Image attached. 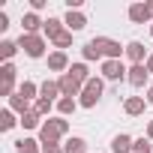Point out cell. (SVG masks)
<instances>
[{
  "mask_svg": "<svg viewBox=\"0 0 153 153\" xmlns=\"http://www.w3.org/2000/svg\"><path fill=\"white\" fill-rule=\"evenodd\" d=\"M147 99H150V102H153V87H150V90H147Z\"/></svg>",
  "mask_w": 153,
  "mask_h": 153,
  "instance_id": "36",
  "label": "cell"
},
{
  "mask_svg": "<svg viewBox=\"0 0 153 153\" xmlns=\"http://www.w3.org/2000/svg\"><path fill=\"white\" fill-rule=\"evenodd\" d=\"M9 27V18H6V12H0V30H6Z\"/></svg>",
  "mask_w": 153,
  "mask_h": 153,
  "instance_id": "31",
  "label": "cell"
},
{
  "mask_svg": "<svg viewBox=\"0 0 153 153\" xmlns=\"http://www.w3.org/2000/svg\"><path fill=\"white\" fill-rule=\"evenodd\" d=\"M111 150H114V153H132V138H129V135H117V138L111 141Z\"/></svg>",
  "mask_w": 153,
  "mask_h": 153,
  "instance_id": "17",
  "label": "cell"
},
{
  "mask_svg": "<svg viewBox=\"0 0 153 153\" xmlns=\"http://www.w3.org/2000/svg\"><path fill=\"white\" fill-rule=\"evenodd\" d=\"M0 78H3V84H0V96H9V99H12V87H15V66H12V63H3V69H0Z\"/></svg>",
  "mask_w": 153,
  "mask_h": 153,
  "instance_id": "7",
  "label": "cell"
},
{
  "mask_svg": "<svg viewBox=\"0 0 153 153\" xmlns=\"http://www.w3.org/2000/svg\"><path fill=\"white\" fill-rule=\"evenodd\" d=\"M150 36H153V24H150Z\"/></svg>",
  "mask_w": 153,
  "mask_h": 153,
  "instance_id": "37",
  "label": "cell"
},
{
  "mask_svg": "<svg viewBox=\"0 0 153 153\" xmlns=\"http://www.w3.org/2000/svg\"><path fill=\"white\" fill-rule=\"evenodd\" d=\"M147 72H153V54L147 57Z\"/></svg>",
  "mask_w": 153,
  "mask_h": 153,
  "instance_id": "34",
  "label": "cell"
},
{
  "mask_svg": "<svg viewBox=\"0 0 153 153\" xmlns=\"http://www.w3.org/2000/svg\"><path fill=\"white\" fill-rule=\"evenodd\" d=\"M123 108H126V114H129V117H138V114L144 111V99H141V96H129Z\"/></svg>",
  "mask_w": 153,
  "mask_h": 153,
  "instance_id": "16",
  "label": "cell"
},
{
  "mask_svg": "<svg viewBox=\"0 0 153 153\" xmlns=\"http://www.w3.org/2000/svg\"><path fill=\"white\" fill-rule=\"evenodd\" d=\"M39 93H42V99H48V102H51V99L60 93V84H57V81H45V84L39 87Z\"/></svg>",
  "mask_w": 153,
  "mask_h": 153,
  "instance_id": "20",
  "label": "cell"
},
{
  "mask_svg": "<svg viewBox=\"0 0 153 153\" xmlns=\"http://www.w3.org/2000/svg\"><path fill=\"white\" fill-rule=\"evenodd\" d=\"M66 129H69V123H66L63 117L45 120V123L39 126V144H42V147H45V144H57V138L66 135Z\"/></svg>",
  "mask_w": 153,
  "mask_h": 153,
  "instance_id": "1",
  "label": "cell"
},
{
  "mask_svg": "<svg viewBox=\"0 0 153 153\" xmlns=\"http://www.w3.org/2000/svg\"><path fill=\"white\" fill-rule=\"evenodd\" d=\"M9 108H12V111H18V114H27V111H30L24 96H12V99H9Z\"/></svg>",
  "mask_w": 153,
  "mask_h": 153,
  "instance_id": "25",
  "label": "cell"
},
{
  "mask_svg": "<svg viewBox=\"0 0 153 153\" xmlns=\"http://www.w3.org/2000/svg\"><path fill=\"white\" fill-rule=\"evenodd\" d=\"M144 54H147V51H144L141 42H129V45H126V57H129L132 63H144Z\"/></svg>",
  "mask_w": 153,
  "mask_h": 153,
  "instance_id": "15",
  "label": "cell"
},
{
  "mask_svg": "<svg viewBox=\"0 0 153 153\" xmlns=\"http://www.w3.org/2000/svg\"><path fill=\"white\" fill-rule=\"evenodd\" d=\"M84 150H87V141L84 138H69L63 144V153H84Z\"/></svg>",
  "mask_w": 153,
  "mask_h": 153,
  "instance_id": "18",
  "label": "cell"
},
{
  "mask_svg": "<svg viewBox=\"0 0 153 153\" xmlns=\"http://www.w3.org/2000/svg\"><path fill=\"white\" fill-rule=\"evenodd\" d=\"M75 108H78V102H75V99H69V96H63V99L57 102V111H60V114H72Z\"/></svg>",
  "mask_w": 153,
  "mask_h": 153,
  "instance_id": "24",
  "label": "cell"
},
{
  "mask_svg": "<svg viewBox=\"0 0 153 153\" xmlns=\"http://www.w3.org/2000/svg\"><path fill=\"white\" fill-rule=\"evenodd\" d=\"M102 78H90L87 84H84V90H81V99H78V105H84V108H93L99 99H102Z\"/></svg>",
  "mask_w": 153,
  "mask_h": 153,
  "instance_id": "5",
  "label": "cell"
},
{
  "mask_svg": "<svg viewBox=\"0 0 153 153\" xmlns=\"http://www.w3.org/2000/svg\"><path fill=\"white\" fill-rule=\"evenodd\" d=\"M42 153H63V147H60V144H45Z\"/></svg>",
  "mask_w": 153,
  "mask_h": 153,
  "instance_id": "30",
  "label": "cell"
},
{
  "mask_svg": "<svg viewBox=\"0 0 153 153\" xmlns=\"http://www.w3.org/2000/svg\"><path fill=\"white\" fill-rule=\"evenodd\" d=\"M63 24H69V30L75 33V30H84V24H87V18L78 12V9H72V12H66V21Z\"/></svg>",
  "mask_w": 153,
  "mask_h": 153,
  "instance_id": "11",
  "label": "cell"
},
{
  "mask_svg": "<svg viewBox=\"0 0 153 153\" xmlns=\"http://www.w3.org/2000/svg\"><path fill=\"white\" fill-rule=\"evenodd\" d=\"M48 69H54V72H69V57H66V51H54V54H48Z\"/></svg>",
  "mask_w": 153,
  "mask_h": 153,
  "instance_id": "10",
  "label": "cell"
},
{
  "mask_svg": "<svg viewBox=\"0 0 153 153\" xmlns=\"http://www.w3.org/2000/svg\"><path fill=\"white\" fill-rule=\"evenodd\" d=\"M30 6H33V12L36 9H45V0H30Z\"/></svg>",
  "mask_w": 153,
  "mask_h": 153,
  "instance_id": "32",
  "label": "cell"
},
{
  "mask_svg": "<svg viewBox=\"0 0 153 153\" xmlns=\"http://www.w3.org/2000/svg\"><path fill=\"white\" fill-rule=\"evenodd\" d=\"M147 12H150V18H153V0H150V3H147Z\"/></svg>",
  "mask_w": 153,
  "mask_h": 153,
  "instance_id": "35",
  "label": "cell"
},
{
  "mask_svg": "<svg viewBox=\"0 0 153 153\" xmlns=\"http://www.w3.org/2000/svg\"><path fill=\"white\" fill-rule=\"evenodd\" d=\"M69 75H72L78 84H87V81H90V72H87L84 63H72V66H69Z\"/></svg>",
  "mask_w": 153,
  "mask_h": 153,
  "instance_id": "14",
  "label": "cell"
},
{
  "mask_svg": "<svg viewBox=\"0 0 153 153\" xmlns=\"http://www.w3.org/2000/svg\"><path fill=\"white\" fill-rule=\"evenodd\" d=\"M132 153H150V138H135L132 141Z\"/></svg>",
  "mask_w": 153,
  "mask_h": 153,
  "instance_id": "27",
  "label": "cell"
},
{
  "mask_svg": "<svg viewBox=\"0 0 153 153\" xmlns=\"http://www.w3.org/2000/svg\"><path fill=\"white\" fill-rule=\"evenodd\" d=\"M90 42H93V45H96V51H99L102 57H108V60H120V54H126V48H123L120 42L108 39V36H93Z\"/></svg>",
  "mask_w": 153,
  "mask_h": 153,
  "instance_id": "3",
  "label": "cell"
},
{
  "mask_svg": "<svg viewBox=\"0 0 153 153\" xmlns=\"http://www.w3.org/2000/svg\"><path fill=\"white\" fill-rule=\"evenodd\" d=\"M39 120H42V117H39V114H36V111L30 108L27 114H21V120H18V123H21L24 129H36V126H39Z\"/></svg>",
  "mask_w": 153,
  "mask_h": 153,
  "instance_id": "21",
  "label": "cell"
},
{
  "mask_svg": "<svg viewBox=\"0 0 153 153\" xmlns=\"http://www.w3.org/2000/svg\"><path fill=\"white\" fill-rule=\"evenodd\" d=\"M15 51H18V42H12V39H3V42H0V57H3V60H12Z\"/></svg>",
  "mask_w": 153,
  "mask_h": 153,
  "instance_id": "19",
  "label": "cell"
},
{
  "mask_svg": "<svg viewBox=\"0 0 153 153\" xmlns=\"http://www.w3.org/2000/svg\"><path fill=\"white\" fill-rule=\"evenodd\" d=\"M147 138H150V141H153V120H150V123H147Z\"/></svg>",
  "mask_w": 153,
  "mask_h": 153,
  "instance_id": "33",
  "label": "cell"
},
{
  "mask_svg": "<svg viewBox=\"0 0 153 153\" xmlns=\"http://www.w3.org/2000/svg\"><path fill=\"white\" fill-rule=\"evenodd\" d=\"M42 30H45V36H48V39H51V42H54L60 51L72 45V33H69V30H63V21H57V18H48Z\"/></svg>",
  "mask_w": 153,
  "mask_h": 153,
  "instance_id": "2",
  "label": "cell"
},
{
  "mask_svg": "<svg viewBox=\"0 0 153 153\" xmlns=\"http://www.w3.org/2000/svg\"><path fill=\"white\" fill-rule=\"evenodd\" d=\"M18 153H39V141H33V138L18 141Z\"/></svg>",
  "mask_w": 153,
  "mask_h": 153,
  "instance_id": "26",
  "label": "cell"
},
{
  "mask_svg": "<svg viewBox=\"0 0 153 153\" xmlns=\"http://www.w3.org/2000/svg\"><path fill=\"white\" fill-rule=\"evenodd\" d=\"M21 27H24V33H36L39 27H45V21H39L36 12H27V15L21 18Z\"/></svg>",
  "mask_w": 153,
  "mask_h": 153,
  "instance_id": "13",
  "label": "cell"
},
{
  "mask_svg": "<svg viewBox=\"0 0 153 153\" xmlns=\"http://www.w3.org/2000/svg\"><path fill=\"white\" fill-rule=\"evenodd\" d=\"M33 111H36V114H39V117H42V114H48V111H51V102H48V99H42V96H39V99H36V105H33Z\"/></svg>",
  "mask_w": 153,
  "mask_h": 153,
  "instance_id": "29",
  "label": "cell"
},
{
  "mask_svg": "<svg viewBox=\"0 0 153 153\" xmlns=\"http://www.w3.org/2000/svg\"><path fill=\"white\" fill-rule=\"evenodd\" d=\"M18 48H24L27 57H42V54H45V39H42L39 33H21Z\"/></svg>",
  "mask_w": 153,
  "mask_h": 153,
  "instance_id": "4",
  "label": "cell"
},
{
  "mask_svg": "<svg viewBox=\"0 0 153 153\" xmlns=\"http://www.w3.org/2000/svg\"><path fill=\"white\" fill-rule=\"evenodd\" d=\"M102 75H105L108 81H120V78L129 75V69H126L120 60H105V63H102Z\"/></svg>",
  "mask_w": 153,
  "mask_h": 153,
  "instance_id": "6",
  "label": "cell"
},
{
  "mask_svg": "<svg viewBox=\"0 0 153 153\" xmlns=\"http://www.w3.org/2000/svg\"><path fill=\"white\" fill-rule=\"evenodd\" d=\"M81 54H84V60H99V57H102V54L96 51V45H93V42H87V45L81 48Z\"/></svg>",
  "mask_w": 153,
  "mask_h": 153,
  "instance_id": "28",
  "label": "cell"
},
{
  "mask_svg": "<svg viewBox=\"0 0 153 153\" xmlns=\"http://www.w3.org/2000/svg\"><path fill=\"white\" fill-rule=\"evenodd\" d=\"M129 18H132L135 24H144V21L150 18V12H147V3H132V6H129Z\"/></svg>",
  "mask_w": 153,
  "mask_h": 153,
  "instance_id": "12",
  "label": "cell"
},
{
  "mask_svg": "<svg viewBox=\"0 0 153 153\" xmlns=\"http://www.w3.org/2000/svg\"><path fill=\"white\" fill-rule=\"evenodd\" d=\"M15 126V117H12V108H6V111H0V129L3 132H9Z\"/></svg>",
  "mask_w": 153,
  "mask_h": 153,
  "instance_id": "23",
  "label": "cell"
},
{
  "mask_svg": "<svg viewBox=\"0 0 153 153\" xmlns=\"http://www.w3.org/2000/svg\"><path fill=\"white\" fill-rule=\"evenodd\" d=\"M57 84H60V93H63V96H69V99L81 96V90H84V87H81L78 81H75L69 72H63V75H60V81H57Z\"/></svg>",
  "mask_w": 153,
  "mask_h": 153,
  "instance_id": "8",
  "label": "cell"
},
{
  "mask_svg": "<svg viewBox=\"0 0 153 153\" xmlns=\"http://www.w3.org/2000/svg\"><path fill=\"white\" fill-rule=\"evenodd\" d=\"M36 90H39V87H36L33 81H21V87H18V96H24V99L30 102V99L36 96Z\"/></svg>",
  "mask_w": 153,
  "mask_h": 153,
  "instance_id": "22",
  "label": "cell"
},
{
  "mask_svg": "<svg viewBox=\"0 0 153 153\" xmlns=\"http://www.w3.org/2000/svg\"><path fill=\"white\" fill-rule=\"evenodd\" d=\"M147 75H150V72H147V63H132L126 78H129L132 87H144V84H147Z\"/></svg>",
  "mask_w": 153,
  "mask_h": 153,
  "instance_id": "9",
  "label": "cell"
}]
</instances>
